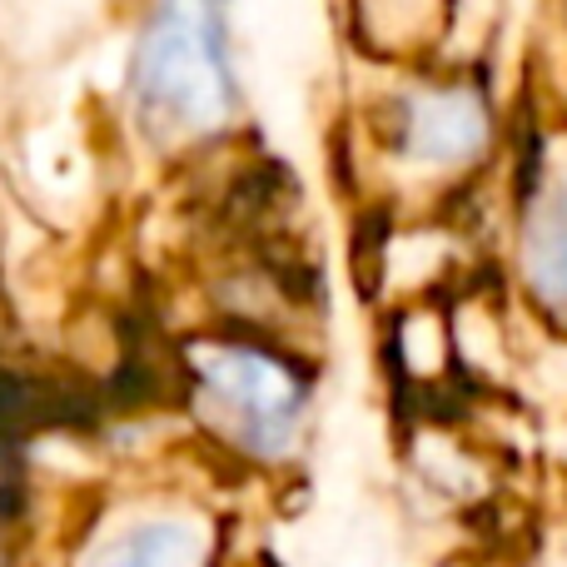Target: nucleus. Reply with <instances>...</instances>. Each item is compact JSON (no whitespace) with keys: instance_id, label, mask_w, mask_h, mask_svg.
Returning <instances> with one entry per match:
<instances>
[{"instance_id":"nucleus-1","label":"nucleus","mask_w":567,"mask_h":567,"mask_svg":"<svg viewBox=\"0 0 567 567\" xmlns=\"http://www.w3.org/2000/svg\"><path fill=\"white\" fill-rule=\"evenodd\" d=\"M140 115L165 135H199L235 110L225 30L205 0H169L135 50Z\"/></svg>"},{"instance_id":"nucleus-2","label":"nucleus","mask_w":567,"mask_h":567,"mask_svg":"<svg viewBox=\"0 0 567 567\" xmlns=\"http://www.w3.org/2000/svg\"><path fill=\"white\" fill-rule=\"evenodd\" d=\"M199 389L215 399L229 429H239L255 449L289 443L303 409V389L275 353L259 349H219L209 353V369L199 373Z\"/></svg>"},{"instance_id":"nucleus-3","label":"nucleus","mask_w":567,"mask_h":567,"mask_svg":"<svg viewBox=\"0 0 567 567\" xmlns=\"http://www.w3.org/2000/svg\"><path fill=\"white\" fill-rule=\"evenodd\" d=\"M199 558H205L199 538H189L185 528H169V523H155V528H135L130 538H120L90 567H199Z\"/></svg>"},{"instance_id":"nucleus-4","label":"nucleus","mask_w":567,"mask_h":567,"mask_svg":"<svg viewBox=\"0 0 567 567\" xmlns=\"http://www.w3.org/2000/svg\"><path fill=\"white\" fill-rule=\"evenodd\" d=\"M533 275H543L553 299L567 303V199H558V209L548 215L543 245H533Z\"/></svg>"}]
</instances>
